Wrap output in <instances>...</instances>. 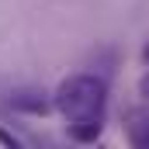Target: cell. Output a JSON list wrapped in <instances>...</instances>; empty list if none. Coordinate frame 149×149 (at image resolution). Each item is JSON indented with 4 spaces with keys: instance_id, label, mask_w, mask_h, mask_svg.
<instances>
[{
    "instance_id": "3957f363",
    "label": "cell",
    "mask_w": 149,
    "mask_h": 149,
    "mask_svg": "<svg viewBox=\"0 0 149 149\" xmlns=\"http://www.w3.org/2000/svg\"><path fill=\"white\" fill-rule=\"evenodd\" d=\"M101 132H104V121H73V125H66V135L76 139V142H94V139H101Z\"/></svg>"
},
{
    "instance_id": "7a4b0ae2",
    "label": "cell",
    "mask_w": 149,
    "mask_h": 149,
    "mask_svg": "<svg viewBox=\"0 0 149 149\" xmlns=\"http://www.w3.org/2000/svg\"><path fill=\"white\" fill-rule=\"evenodd\" d=\"M7 104L17 108V111H28V114H45L52 108V101H45L42 90H14V94L7 97Z\"/></svg>"
},
{
    "instance_id": "8992f818",
    "label": "cell",
    "mask_w": 149,
    "mask_h": 149,
    "mask_svg": "<svg viewBox=\"0 0 149 149\" xmlns=\"http://www.w3.org/2000/svg\"><path fill=\"white\" fill-rule=\"evenodd\" d=\"M0 142H3V146H21V142H17V139H14V135H10V132H3V128H0Z\"/></svg>"
},
{
    "instance_id": "277c9868",
    "label": "cell",
    "mask_w": 149,
    "mask_h": 149,
    "mask_svg": "<svg viewBox=\"0 0 149 149\" xmlns=\"http://www.w3.org/2000/svg\"><path fill=\"white\" fill-rule=\"evenodd\" d=\"M128 142L135 149H149V118H132V125H128Z\"/></svg>"
},
{
    "instance_id": "6da1fadb",
    "label": "cell",
    "mask_w": 149,
    "mask_h": 149,
    "mask_svg": "<svg viewBox=\"0 0 149 149\" xmlns=\"http://www.w3.org/2000/svg\"><path fill=\"white\" fill-rule=\"evenodd\" d=\"M52 108L59 111V118L66 125H73V121H104V114H108V83L94 73H73L56 87Z\"/></svg>"
},
{
    "instance_id": "5b68a950",
    "label": "cell",
    "mask_w": 149,
    "mask_h": 149,
    "mask_svg": "<svg viewBox=\"0 0 149 149\" xmlns=\"http://www.w3.org/2000/svg\"><path fill=\"white\" fill-rule=\"evenodd\" d=\"M139 97H142V101H149V66L142 70V76H139Z\"/></svg>"
}]
</instances>
